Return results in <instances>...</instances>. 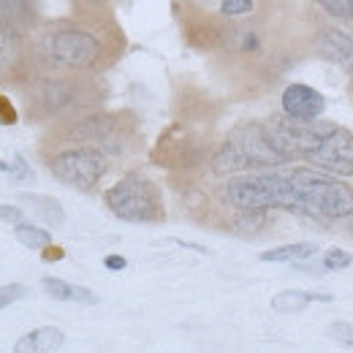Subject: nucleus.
<instances>
[{"label":"nucleus","instance_id":"obj_15","mask_svg":"<svg viewBox=\"0 0 353 353\" xmlns=\"http://www.w3.org/2000/svg\"><path fill=\"white\" fill-rule=\"evenodd\" d=\"M318 253V245L315 242H296V245H283V248H274V250H266L259 259L261 261H274V264H283V261H302Z\"/></svg>","mask_w":353,"mask_h":353},{"label":"nucleus","instance_id":"obj_6","mask_svg":"<svg viewBox=\"0 0 353 353\" xmlns=\"http://www.w3.org/2000/svg\"><path fill=\"white\" fill-rule=\"evenodd\" d=\"M49 172L77 190H90L101 182V176L106 172V158L95 147H77V150L57 152L49 161Z\"/></svg>","mask_w":353,"mask_h":353},{"label":"nucleus","instance_id":"obj_22","mask_svg":"<svg viewBox=\"0 0 353 353\" xmlns=\"http://www.w3.org/2000/svg\"><path fill=\"white\" fill-rule=\"evenodd\" d=\"M25 294H28V288H25V285H19V283L0 285V310L8 307V305H14V302H19Z\"/></svg>","mask_w":353,"mask_h":353},{"label":"nucleus","instance_id":"obj_29","mask_svg":"<svg viewBox=\"0 0 353 353\" xmlns=\"http://www.w3.org/2000/svg\"><path fill=\"white\" fill-rule=\"evenodd\" d=\"M98 3H101V0H98Z\"/></svg>","mask_w":353,"mask_h":353},{"label":"nucleus","instance_id":"obj_18","mask_svg":"<svg viewBox=\"0 0 353 353\" xmlns=\"http://www.w3.org/2000/svg\"><path fill=\"white\" fill-rule=\"evenodd\" d=\"M351 264H353V256L348 253V250H340V248H334V250L323 253V266H326V269H332V272L348 269Z\"/></svg>","mask_w":353,"mask_h":353},{"label":"nucleus","instance_id":"obj_5","mask_svg":"<svg viewBox=\"0 0 353 353\" xmlns=\"http://www.w3.org/2000/svg\"><path fill=\"white\" fill-rule=\"evenodd\" d=\"M329 131H332V125L312 123V120H296V117H288V114L285 117H274L266 125V133H269L274 150L285 161L307 158Z\"/></svg>","mask_w":353,"mask_h":353},{"label":"nucleus","instance_id":"obj_21","mask_svg":"<svg viewBox=\"0 0 353 353\" xmlns=\"http://www.w3.org/2000/svg\"><path fill=\"white\" fill-rule=\"evenodd\" d=\"M25 11V0H0V25H11Z\"/></svg>","mask_w":353,"mask_h":353},{"label":"nucleus","instance_id":"obj_19","mask_svg":"<svg viewBox=\"0 0 353 353\" xmlns=\"http://www.w3.org/2000/svg\"><path fill=\"white\" fill-rule=\"evenodd\" d=\"M253 11V0H223L221 3V14L234 19V17H245Z\"/></svg>","mask_w":353,"mask_h":353},{"label":"nucleus","instance_id":"obj_13","mask_svg":"<svg viewBox=\"0 0 353 353\" xmlns=\"http://www.w3.org/2000/svg\"><path fill=\"white\" fill-rule=\"evenodd\" d=\"M41 288H44L52 299H57V302H82V305H95L98 302V296L90 288L71 285V283L57 280V277H44L41 280Z\"/></svg>","mask_w":353,"mask_h":353},{"label":"nucleus","instance_id":"obj_27","mask_svg":"<svg viewBox=\"0 0 353 353\" xmlns=\"http://www.w3.org/2000/svg\"><path fill=\"white\" fill-rule=\"evenodd\" d=\"M65 253H63V248H54V245H46L44 248V261H60Z\"/></svg>","mask_w":353,"mask_h":353},{"label":"nucleus","instance_id":"obj_14","mask_svg":"<svg viewBox=\"0 0 353 353\" xmlns=\"http://www.w3.org/2000/svg\"><path fill=\"white\" fill-rule=\"evenodd\" d=\"M310 302H332V296H326V294L315 296L307 291H283L272 299V310H277V312H302Z\"/></svg>","mask_w":353,"mask_h":353},{"label":"nucleus","instance_id":"obj_23","mask_svg":"<svg viewBox=\"0 0 353 353\" xmlns=\"http://www.w3.org/2000/svg\"><path fill=\"white\" fill-rule=\"evenodd\" d=\"M329 337L345 348H353V326L351 323H332L329 326Z\"/></svg>","mask_w":353,"mask_h":353},{"label":"nucleus","instance_id":"obj_2","mask_svg":"<svg viewBox=\"0 0 353 353\" xmlns=\"http://www.w3.org/2000/svg\"><path fill=\"white\" fill-rule=\"evenodd\" d=\"M285 158L274 150L266 125L259 123H245L225 139L221 150L212 158V172L218 176L239 174L248 169H261V166H283Z\"/></svg>","mask_w":353,"mask_h":353},{"label":"nucleus","instance_id":"obj_10","mask_svg":"<svg viewBox=\"0 0 353 353\" xmlns=\"http://www.w3.org/2000/svg\"><path fill=\"white\" fill-rule=\"evenodd\" d=\"M315 44H318V52L323 57H329L332 63H337L353 79V39L348 33H343L337 28H321Z\"/></svg>","mask_w":353,"mask_h":353},{"label":"nucleus","instance_id":"obj_7","mask_svg":"<svg viewBox=\"0 0 353 353\" xmlns=\"http://www.w3.org/2000/svg\"><path fill=\"white\" fill-rule=\"evenodd\" d=\"M46 49L60 65H68V68H90L101 57V41L79 28L54 30L46 39Z\"/></svg>","mask_w":353,"mask_h":353},{"label":"nucleus","instance_id":"obj_12","mask_svg":"<svg viewBox=\"0 0 353 353\" xmlns=\"http://www.w3.org/2000/svg\"><path fill=\"white\" fill-rule=\"evenodd\" d=\"M63 340H65V334H63L60 329H54V326H41V329H33V332H28L25 337H19L17 345H14V351L17 353H52V351H57V348H63Z\"/></svg>","mask_w":353,"mask_h":353},{"label":"nucleus","instance_id":"obj_9","mask_svg":"<svg viewBox=\"0 0 353 353\" xmlns=\"http://www.w3.org/2000/svg\"><path fill=\"white\" fill-rule=\"evenodd\" d=\"M280 101H283V112L288 117H296V120H318L326 109L323 95L307 85H288L283 90Z\"/></svg>","mask_w":353,"mask_h":353},{"label":"nucleus","instance_id":"obj_26","mask_svg":"<svg viewBox=\"0 0 353 353\" xmlns=\"http://www.w3.org/2000/svg\"><path fill=\"white\" fill-rule=\"evenodd\" d=\"M103 266H106V269L120 272V269H125V266H128V261H125L123 256H106V259H103Z\"/></svg>","mask_w":353,"mask_h":353},{"label":"nucleus","instance_id":"obj_3","mask_svg":"<svg viewBox=\"0 0 353 353\" xmlns=\"http://www.w3.org/2000/svg\"><path fill=\"white\" fill-rule=\"evenodd\" d=\"M288 176L307 215H321V218H351L353 215V190L345 182L321 174V169L318 172L296 169Z\"/></svg>","mask_w":353,"mask_h":353},{"label":"nucleus","instance_id":"obj_16","mask_svg":"<svg viewBox=\"0 0 353 353\" xmlns=\"http://www.w3.org/2000/svg\"><path fill=\"white\" fill-rule=\"evenodd\" d=\"M22 201H28V204L33 207V212H36L39 218H44L49 225H60V223L65 221L63 204H60L57 199H52V196H33V193H25Z\"/></svg>","mask_w":353,"mask_h":353},{"label":"nucleus","instance_id":"obj_25","mask_svg":"<svg viewBox=\"0 0 353 353\" xmlns=\"http://www.w3.org/2000/svg\"><path fill=\"white\" fill-rule=\"evenodd\" d=\"M0 221L17 225V223L25 221V212H22L19 207H14V204H0Z\"/></svg>","mask_w":353,"mask_h":353},{"label":"nucleus","instance_id":"obj_4","mask_svg":"<svg viewBox=\"0 0 353 353\" xmlns=\"http://www.w3.org/2000/svg\"><path fill=\"white\" fill-rule=\"evenodd\" d=\"M106 207L112 215L128 223H150L158 221L161 212V196L158 188L144 174H125L106 190Z\"/></svg>","mask_w":353,"mask_h":353},{"label":"nucleus","instance_id":"obj_17","mask_svg":"<svg viewBox=\"0 0 353 353\" xmlns=\"http://www.w3.org/2000/svg\"><path fill=\"white\" fill-rule=\"evenodd\" d=\"M14 236L25 245V248H30V250H44L46 245H52V234L44 231V228H39V225H33V223H17L14 225Z\"/></svg>","mask_w":353,"mask_h":353},{"label":"nucleus","instance_id":"obj_1","mask_svg":"<svg viewBox=\"0 0 353 353\" xmlns=\"http://www.w3.org/2000/svg\"><path fill=\"white\" fill-rule=\"evenodd\" d=\"M225 199L245 215H259L266 210L305 212L302 199L288 174H245L225 185Z\"/></svg>","mask_w":353,"mask_h":353},{"label":"nucleus","instance_id":"obj_11","mask_svg":"<svg viewBox=\"0 0 353 353\" xmlns=\"http://www.w3.org/2000/svg\"><path fill=\"white\" fill-rule=\"evenodd\" d=\"M22 65V39L11 25H0V82L17 77Z\"/></svg>","mask_w":353,"mask_h":353},{"label":"nucleus","instance_id":"obj_20","mask_svg":"<svg viewBox=\"0 0 353 353\" xmlns=\"http://www.w3.org/2000/svg\"><path fill=\"white\" fill-rule=\"evenodd\" d=\"M315 3L326 8L332 17H343V19L353 17V0H315Z\"/></svg>","mask_w":353,"mask_h":353},{"label":"nucleus","instance_id":"obj_24","mask_svg":"<svg viewBox=\"0 0 353 353\" xmlns=\"http://www.w3.org/2000/svg\"><path fill=\"white\" fill-rule=\"evenodd\" d=\"M17 123V109H14V103L6 98V95H0V125H14Z\"/></svg>","mask_w":353,"mask_h":353},{"label":"nucleus","instance_id":"obj_8","mask_svg":"<svg viewBox=\"0 0 353 353\" xmlns=\"http://www.w3.org/2000/svg\"><path fill=\"white\" fill-rule=\"evenodd\" d=\"M305 161L326 174L353 176V133L345 128H332Z\"/></svg>","mask_w":353,"mask_h":353},{"label":"nucleus","instance_id":"obj_28","mask_svg":"<svg viewBox=\"0 0 353 353\" xmlns=\"http://www.w3.org/2000/svg\"><path fill=\"white\" fill-rule=\"evenodd\" d=\"M14 169H17V166H8L6 161H0V172H14Z\"/></svg>","mask_w":353,"mask_h":353}]
</instances>
